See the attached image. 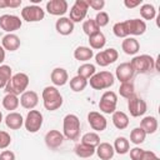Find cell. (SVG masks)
<instances>
[{"instance_id": "681fc988", "label": "cell", "mask_w": 160, "mask_h": 160, "mask_svg": "<svg viewBox=\"0 0 160 160\" xmlns=\"http://www.w3.org/2000/svg\"><path fill=\"white\" fill-rule=\"evenodd\" d=\"M4 60H5V50H4V48L0 45V65L4 62Z\"/></svg>"}, {"instance_id": "bcb514c9", "label": "cell", "mask_w": 160, "mask_h": 160, "mask_svg": "<svg viewBox=\"0 0 160 160\" xmlns=\"http://www.w3.org/2000/svg\"><path fill=\"white\" fill-rule=\"evenodd\" d=\"M156 158H158V155H156L154 151H150V150H144L142 156H141V160H155Z\"/></svg>"}, {"instance_id": "e575fe53", "label": "cell", "mask_w": 160, "mask_h": 160, "mask_svg": "<svg viewBox=\"0 0 160 160\" xmlns=\"http://www.w3.org/2000/svg\"><path fill=\"white\" fill-rule=\"evenodd\" d=\"M145 138H146V134L145 131L139 126V128H135L131 130L130 132V141L134 144V145H140L145 141Z\"/></svg>"}, {"instance_id": "836d02e7", "label": "cell", "mask_w": 160, "mask_h": 160, "mask_svg": "<svg viewBox=\"0 0 160 160\" xmlns=\"http://www.w3.org/2000/svg\"><path fill=\"white\" fill-rule=\"evenodd\" d=\"M119 94H120V96H122V98H125V99H129V98H131L132 95H135V86H134V82H132V81L121 82V84H120V88H119Z\"/></svg>"}, {"instance_id": "d6986e66", "label": "cell", "mask_w": 160, "mask_h": 160, "mask_svg": "<svg viewBox=\"0 0 160 160\" xmlns=\"http://www.w3.org/2000/svg\"><path fill=\"white\" fill-rule=\"evenodd\" d=\"M55 29H56V31H58L60 35L66 36V35H70V34L74 31V22H72L69 18L61 16V18H59V19L56 20V22H55Z\"/></svg>"}, {"instance_id": "f5cc1de1", "label": "cell", "mask_w": 160, "mask_h": 160, "mask_svg": "<svg viewBox=\"0 0 160 160\" xmlns=\"http://www.w3.org/2000/svg\"><path fill=\"white\" fill-rule=\"evenodd\" d=\"M155 160H160V159H159V158H156V159H155Z\"/></svg>"}, {"instance_id": "f35d334b", "label": "cell", "mask_w": 160, "mask_h": 160, "mask_svg": "<svg viewBox=\"0 0 160 160\" xmlns=\"http://www.w3.org/2000/svg\"><path fill=\"white\" fill-rule=\"evenodd\" d=\"M82 30H84V32H85L88 36H90V35H92V34L100 31V28L98 26V24L95 22L94 19H88V20H85V21L82 22Z\"/></svg>"}, {"instance_id": "5b68a950", "label": "cell", "mask_w": 160, "mask_h": 160, "mask_svg": "<svg viewBox=\"0 0 160 160\" xmlns=\"http://www.w3.org/2000/svg\"><path fill=\"white\" fill-rule=\"evenodd\" d=\"M114 81H115V78L110 71H100V72H95L90 78L89 84L94 90H102L112 86Z\"/></svg>"}, {"instance_id": "9a60e30c", "label": "cell", "mask_w": 160, "mask_h": 160, "mask_svg": "<svg viewBox=\"0 0 160 160\" xmlns=\"http://www.w3.org/2000/svg\"><path fill=\"white\" fill-rule=\"evenodd\" d=\"M115 75L120 82H126V81H131V79L135 75V71L131 68L130 62H121L120 65L116 66Z\"/></svg>"}, {"instance_id": "2e32d148", "label": "cell", "mask_w": 160, "mask_h": 160, "mask_svg": "<svg viewBox=\"0 0 160 160\" xmlns=\"http://www.w3.org/2000/svg\"><path fill=\"white\" fill-rule=\"evenodd\" d=\"M125 22H126V28H128L129 35L138 36V35H142L146 31V22L144 20L129 19V20H125Z\"/></svg>"}, {"instance_id": "7402d4cb", "label": "cell", "mask_w": 160, "mask_h": 160, "mask_svg": "<svg viewBox=\"0 0 160 160\" xmlns=\"http://www.w3.org/2000/svg\"><path fill=\"white\" fill-rule=\"evenodd\" d=\"M121 49L126 55H135L138 54V51L140 50V44L139 41L132 38V36H128L122 40L121 42Z\"/></svg>"}, {"instance_id": "52a82bcc", "label": "cell", "mask_w": 160, "mask_h": 160, "mask_svg": "<svg viewBox=\"0 0 160 160\" xmlns=\"http://www.w3.org/2000/svg\"><path fill=\"white\" fill-rule=\"evenodd\" d=\"M116 104H118V95L116 92L108 90L105 91L99 101V109L100 111L105 114H112L116 110Z\"/></svg>"}, {"instance_id": "7c38bea8", "label": "cell", "mask_w": 160, "mask_h": 160, "mask_svg": "<svg viewBox=\"0 0 160 160\" xmlns=\"http://www.w3.org/2000/svg\"><path fill=\"white\" fill-rule=\"evenodd\" d=\"M128 109H129L131 116L138 118L146 112L148 105H146L145 100H142L141 98H139L136 95H132L131 98L128 99Z\"/></svg>"}, {"instance_id": "7dc6e473", "label": "cell", "mask_w": 160, "mask_h": 160, "mask_svg": "<svg viewBox=\"0 0 160 160\" xmlns=\"http://www.w3.org/2000/svg\"><path fill=\"white\" fill-rule=\"evenodd\" d=\"M124 5L128 8V9H134L139 5H141V0H125L124 1Z\"/></svg>"}, {"instance_id": "6da1fadb", "label": "cell", "mask_w": 160, "mask_h": 160, "mask_svg": "<svg viewBox=\"0 0 160 160\" xmlns=\"http://www.w3.org/2000/svg\"><path fill=\"white\" fill-rule=\"evenodd\" d=\"M42 102L44 108L49 111H55L62 105V96L56 86H46L42 90Z\"/></svg>"}, {"instance_id": "60d3db41", "label": "cell", "mask_w": 160, "mask_h": 160, "mask_svg": "<svg viewBox=\"0 0 160 160\" xmlns=\"http://www.w3.org/2000/svg\"><path fill=\"white\" fill-rule=\"evenodd\" d=\"M94 20H95V22L98 24L99 28H104V26H106L109 24L110 18H109V14L106 11H99Z\"/></svg>"}, {"instance_id": "74e56055", "label": "cell", "mask_w": 160, "mask_h": 160, "mask_svg": "<svg viewBox=\"0 0 160 160\" xmlns=\"http://www.w3.org/2000/svg\"><path fill=\"white\" fill-rule=\"evenodd\" d=\"M12 71L9 65H0V89L5 88L8 81L11 79Z\"/></svg>"}, {"instance_id": "f546056e", "label": "cell", "mask_w": 160, "mask_h": 160, "mask_svg": "<svg viewBox=\"0 0 160 160\" xmlns=\"http://www.w3.org/2000/svg\"><path fill=\"white\" fill-rule=\"evenodd\" d=\"M75 154L79 156V158H82V159H88V158H91L94 154H95V148L90 146V145H86V144H78L74 149Z\"/></svg>"}, {"instance_id": "30bf717a", "label": "cell", "mask_w": 160, "mask_h": 160, "mask_svg": "<svg viewBox=\"0 0 160 160\" xmlns=\"http://www.w3.org/2000/svg\"><path fill=\"white\" fill-rule=\"evenodd\" d=\"M22 21L19 16L12 14H4L0 16V28L6 31L8 34H12V31H16L21 28Z\"/></svg>"}, {"instance_id": "ba28073f", "label": "cell", "mask_w": 160, "mask_h": 160, "mask_svg": "<svg viewBox=\"0 0 160 160\" xmlns=\"http://www.w3.org/2000/svg\"><path fill=\"white\" fill-rule=\"evenodd\" d=\"M88 10H89L88 0H76L74 2V5L70 8V16H69V19L72 22H80V21H82L86 18Z\"/></svg>"}, {"instance_id": "ac0fdd59", "label": "cell", "mask_w": 160, "mask_h": 160, "mask_svg": "<svg viewBox=\"0 0 160 160\" xmlns=\"http://www.w3.org/2000/svg\"><path fill=\"white\" fill-rule=\"evenodd\" d=\"M45 144L50 149H58L64 142V135L59 130H50L45 135Z\"/></svg>"}, {"instance_id": "8d00e7d4", "label": "cell", "mask_w": 160, "mask_h": 160, "mask_svg": "<svg viewBox=\"0 0 160 160\" xmlns=\"http://www.w3.org/2000/svg\"><path fill=\"white\" fill-rule=\"evenodd\" d=\"M81 142L82 144H86V145H90L92 148H96L100 144V136L98 135V132L90 131V132H86V134L82 135Z\"/></svg>"}, {"instance_id": "8992f818", "label": "cell", "mask_w": 160, "mask_h": 160, "mask_svg": "<svg viewBox=\"0 0 160 160\" xmlns=\"http://www.w3.org/2000/svg\"><path fill=\"white\" fill-rule=\"evenodd\" d=\"M42 114L39 111V110H30L26 115V118L24 119V126L25 129L34 134V132H38L40 130V128L42 126Z\"/></svg>"}, {"instance_id": "7a4b0ae2", "label": "cell", "mask_w": 160, "mask_h": 160, "mask_svg": "<svg viewBox=\"0 0 160 160\" xmlns=\"http://www.w3.org/2000/svg\"><path fill=\"white\" fill-rule=\"evenodd\" d=\"M62 135L68 140H78L80 136V120L75 114L65 115L62 120Z\"/></svg>"}, {"instance_id": "7bdbcfd3", "label": "cell", "mask_w": 160, "mask_h": 160, "mask_svg": "<svg viewBox=\"0 0 160 160\" xmlns=\"http://www.w3.org/2000/svg\"><path fill=\"white\" fill-rule=\"evenodd\" d=\"M129 152H130V159H131V160H141L144 149H141V148H139V146H135V148L130 149Z\"/></svg>"}, {"instance_id": "8fae6325", "label": "cell", "mask_w": 160, "mask_h": 160, "mask_svg": "<svg viewBox=\"0 0 160 160\" xmlns=\"http://www.w3.org/2000/svg\"><path fill=\"white\" fill-rule=\"evenodd\" d=\"M119 58V52L116 49L114 48H109V49H105V50H101L99 51L96 55H95V62L99 65V66H108L112 62H115Z\"/></svg>"}, {"instance_id": "cb8c5ba5", "label": "cell", "mask_w": 160, "mask_h": 160, "mask_svg": "<svg viewBox=\"0 0 160 160\" xmlns=\"http://www.w3.org/2000/svg\"><path fill=\"white\" fill-rule=\"evenodd\" d=\"M95 152L96 155L101 159V160H111L115 151L111 144L109 142H100L96 148H95Z\"/></svg>"}, {"instance_id": "277c9868", "label": "cell", "mask_w": 160, "mask_h": 160, "mask_svg": "<svg viewBox=\"0 0 160 160\" xmlns=\"http://www.w3.org/2000/svg\"><path fill=\"white\" fill-rule=\"evenodd\" d=\"M155 62L156 61L152 56H150L148 54H142V55L134 56L132 60L130 61V65L135 72L148 74V72H151L152 70H155Z\"/></svg>"}, {"instance_id": "3957f363", "label": "cell", "mask_w": 160, "mask_h": 160, "mask_svg": "<svg viewBox=\"0 0 160 160\" xmlns=\"http://www.w3.org/2000/svg\"><path fill=\"white\" fill-rule=\"evenodd\" d=\"M28 85H29V76L25 72H18L11 76V79L8 81L4 89L6 94H14L18 96L24 91H26Z\"/></svg>"}, {"instance_id": "44dd1931", "label": "cell", "mask_w": 160, "mask_h": 160, "mask_svg": "<svg viewBox=\"0 0 160 160\" xmlns=\"http://www.w3.org/2000/svg\"><path fill=\"white\" fill-rule=\"evenodd\" d=\"M1 46L4 48V50L15 51L20 48V38L15 34H6L1 39Z\"/></svg>"}, {"instance_id": "f1b7e54d", "label": "cell", "mask_w": 160, "mask_h": 160, "mask_svg": "<svg viewBox=\"0 0 160 160\" xmlns=\"http://www.w3.org/2000/svg\"><path fill=\"white\" fill-rule=\"evenodd\" d=\"M112 148H114V151L115 152H118L119 155H124V154L129 152V150H130V142H129V140L126 138L119 136V138L115 139Z\"/></svg>"}, {"instance_id": "603a6c76", "label": "cell", "mask_w": 160, "mask_h": 160, "mask_svg": "<svg viewBox=\"0 0 160 160\" xmlns=\"http://www.w3.org/2000/svg\"><path fill=\"white\" fill-rule=\"evenodd\" d=\"M5 124L10 130H19L24 125V118L16 111H11L5 118Z\"/></svg>"}, {"instance_id": "f6af8a7d", "label": "cell", "mask_w": 160, "mask_h": 160, "mask_svg": "<svg viewBox=\"0 0 160 160\" xmlns=\"http://www.w3.org/2000/svg\"><path fill=\"white\" fill-rule=\"evenodd\" d=\"M0 160H15V154L11 150H2L0 152Z\"/></svg>"}, {"instance_id": "5bb4252c", "label": "cell", "mask_w": 160, "mask_h": 160, "mask_svg": "<svg viewBox=\"0 0 160 160\" xmlns=\"http://www.w3.org/2000/svg\"><path fill=\"white\" fill-rule=\"evenodd\" d=\"M69 4L66 0H50L46 2V11L54 16H62L66 14Z\"/></svg>"}, {"instance_id": "816d5d0a", "label": "cell", "mask_w": 160, "mask_h": 160, "mask_svg": "<svg viewBox=\"0 0 160 160\" xmlns=\"http://www.w3.org/2000/svg\"><path fill=\"white\" fill-rule=\"evenodd\" d=\"M2 121V114H1V111H0V122Z\"/></svg>"}, {"instance_id": "d4e9b609", "label": "cell", "mask_w": 160, "mask_h": 160, "mask_svg": "<svg viewBox=\"0 0 160 160\" xmlns=\"http://www.w3.org/2000/svg\"><path fill=\"white\" fill-rule=\"evenodd\" d=\"M112 124L116 129L119 130H124L129 126V116L124 112V111H120V110H115L112 112Z\"/></svg>"}, {"instance_id": "4dcf8cb0", "label": "cell", "mask_w": 160, "mask_h": 160, "mask_svg": "<svg viewBox=\"0 0 160 160\" xmlns=\"http://www.w3.org/2000/svg\"><path fill=\"white\" fill-rule=\"evenodd\" d=\"M19 104H20V100L14 94H6L2 98V106H4L5 110H9V111L16 110L18 106H19Z\"/></svg>"}, {"instance_id": "d6a6232c", "label": "cell", "mask_w": 160, "mask_h": 160, "mask_svg": "<svg viewBox=\"0 0 160 160\" xmlns=\"http://www.w3.org/2000/svg\"><path fill=\"white\" fill-rule=\"evenodd\" d=\"M95 72H96L95 65L94 64H90V62H84L78 69V75L81 76V78H84V79H86V80L90 79Z\"/></svg>"}, {"instance_id": "ee69618b", "label": "cell", "mask_w": 160, "mask_h": 160, "mask_svg": "<svg viewBox=\"0 0 160 160\" xmlns=\"http://www.w3.org/2000/svg\"><path fill=\"white\" fill-rule=\"evenodd\" d=\"M88 5L92 10H102V8L105 6V1L104 0H88Z\"/></svg>"}, {"instance_id": "b9f144b4", "label": "cell", "mask_w": 160, "mask_h": 160, "mask_svg": "<svg viewBox=\"0 0 160 160\" xmlns=\"http://www.w3.org/2000/svg\"><path fill=\"white\" fill-rule=\"evenodd\" d=\"M11 142V138L6 131H0V149H6Z\"/></svg>"}, {"instance_id": "9c48e42d", "label": "cell", "mask_w": 160, "mask_h": 160, "mask_svg": "<svg viewBox=\"0 0 160 160\" xmlns=\"http://www.w3.org/2000/svg\"><path fill=\"white\" fill-rule=\"evenodd\" d=\"M45 16V11L41 9V6L39 5H28L25 8H22L21 10V18L22 20L28 21V22H36L42 20Z\"/></svg>"}, {"instance_id": "1f68e13d", "label": "cell", "mask_w": 160, "mask_h": 160, "mask_svg": "<svg viewBox=\"0 0 160 160\" xmlns=\"http://www.w3.org/2000/svg\"><path fill=\"white\" fill-rule=\"evenodd\" d=\"M86 86H88V80L84 79V78H81V76H79V75H76V76H74V78L70 79V88L75 92L84 91Z\"/></svg>"}, {"instance_id": "d590c367", "label": "cell", "mask_w": 160, "mask_h": 160, "mask_svg": "<svg viewBox=\"0 0 160 160\" xmlns=\"http://www.w3.org/2000/svg\"><path fill=\"white\" fill-rule=\"evenodd\" d=\"M140 15L144 20H152L156 16L155 6L151 4H142L140 6Z\"/></svg>"}, {"instance_id": "4316f807", "label": "cell", "mask_w": 160, "mask_h": 160, "mask_svg": "<svg viewBox=\"0 0 160 160\" xmlns=\"http://www.w3.org/2000/svg\"><path fill=\"white\" fill-rule=\"evenodd\" d=\"M140 128L145 131V134H154L158 130V120L155 116H145L140 121Z\"/></svg>"}, {"instance_id": "e0dca14e", "label": "cell", "mask_w": 160, "mask_h": 160, "mask_svg": "<svg viewBox=\"0 0 160 160\" xmlns=\"http://www.w3.org/2000/svg\"><path fill=\"white\" fill-rule=\"evenodd\" d=\"M19 100H20V104L24 109L32 110L39 102V95L32 90H26L21 94Z\"/></svg>"}, {"instance_id": "83f0119b", "label": "cell", "mask_w": 160, "mask_h": 160, "mask_svg": "<svg viewBox=\"0 0 160 160\" xmlns=\"http://www.w3.org/2000/svg\"><path fill=\"white\" fill-rule=\"evenodd\" d=\"M94 56V51L88 46H78L74 50V58L79 61L86 62Z\"/></svg>"}, {"instance_id": "484cf974", "label": "cell", "mask_w": 160, "mask_h": 160, "mask_svg": "<svg viewBox=\"0 0 160 160\" xmlns=\"http://www.w3.org/2000/svg\"><path fill=\"white\" fill-rule=\"evenodd\" d=\"M89 44L91 50H100L106 44V38L101 31H98L89 36Z\"/></svg>"}, {"instance_id": "ab89813d", "label": "cell", "mask_w": 160, "mask_h": 160, "mask_svg": "<svg viewBox=\"0 0 160 160\" xmlns=\"http://www.w3.org/2000/svg\"><path fill=\"white\" fill-rule=\"evenodd\" d=\"M112 32L115 36L118 38H128L129 36V32H128V28H126V22L125 21H119V22H115L114 26H112Z\"/></svg>"}, {"instance_id": "f907efd6", "label": "cell", "mask_w": 160, "mask_h": 160, "mask_svg": "<svg viewBox=\"0 0 160 160\" xmlns=\"http://www.w3.org/2000/svg\"><path fill=\"white\" fill-rule=\"evenodd\" d=\"M5 8H9L8 0H0V9H5Z\"/></svg>"}, {"instance_id": "4fadbf2b", "label": "cell", "mask_w": 160, "mask_h": 160, "mask_svg": "<svg viewBox=\"0 0 160 160\" xmlns=\"http://www.w3.org/2000/svg\"><path fill=\"white\" fill-rule=\"evenodd\" d=\"M88 122H89L90 128L92 130H95L96 132L104 131L108 126V121H106L105 116L98 111H90L88 114Z\"/></svg>"}, {"instance_id": "c3c4849f", "label": "cell", "mask_w": 160, "mask_h": 160, "mask_svg": "<svg viewBox=\"0 0 160 160\" xmlns=\"http://www.w3.org/2000/svg\"><path fill=\"white\" fill-rule=\"evenodd\" d=\"M9 8H19L21 5V0H8Z\"/></svg>"}, {"instance_id": "ffe728a7", "label": "cell", "mask_w": 160, "mask_h": 160, "mask_svg": "<svg viewBox=\"0 0 160 160\" xmlns=\"http://www.w3.org/2000/svg\"><path fill=\"white\" fill-rule=\"evenodd\" d=\"M50 79L55 86H64L69 80V75L64 68H55L50 74Z\"/></svg>"}]
</instances>
